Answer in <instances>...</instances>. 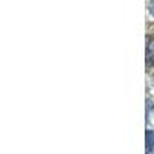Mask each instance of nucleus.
Returning <instances> with one entry per match:
<instances>
[{
    "label": "nucleus",
    "instance_id": "f03ea898",
    "mask_svg": "<svg viewBox=\"0 0 154 154\" xmlns=\"http://www.w3.org/2000/svg\"><path fill=\"white\" fill-rule=\"evenodd\" d=\"M154 148V133L151 130H146V154H151Z\"/></svg>",
    "mask_w": 154,
    "mask_h": 154
},
{
    "label": "nucleus",
    "instance_id": "7ed1b4c3",
    "mask_svg": "<svg viewBox=\"0 0 154 154\" xmlns=\"http://www.w3.org/2000/svg\"><path fill=\"white\" fill-rule=\"evenodd\" d=\"M148 6H149V12L154 16V2H149V3H148Z\"/></svg>",
    "mask_w": 154,
    "mask_h": 154
},
{
    "label": "nucleus",
    "instance_id": "f257e3e1",
    "mask_svg": "<svg viewBox=\"0 0 154 154\" xmlns=\"http://www.w3.org/2000/svg\"><path fill=\"white\" fill-rule=\"evenodd\" d=\"M146 66H154V37L146 38Z\"/></svg>",
    "mask_w": 154,
    "mask_h": 154
}]
</instances>
